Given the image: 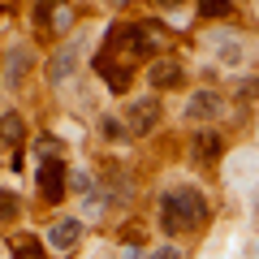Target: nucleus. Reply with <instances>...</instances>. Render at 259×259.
<instances>
[{"mask_svg": "<svg viewBox=\"0 0 259 259\" xmlns=\"http://www.w3.org/2000/svg\"><path fill=\"white\" fill-rule=\"evenodd\" d=\"M207 221V199L194 186H173L160 199V229L164 233H186Z\"/></svg>", "mask_w": 259, "mask_h": 259, "instance_id": "nucleus-1", "label": "nucleus"}, {"mask_svg": "<svg viewBox=\"0 0 259 259\" xmlns=\"http://www.w3.org/2000/svg\"><path fill=\"white\" fill-rule=\"evenodd\" d=\"M108 52H125V56H147L151 52V35L139 26H112L108 30Z\"/></svg>", "mask_w": 259, "mask_h": 259, "instance_id": "nucleus-2", "label": "nucleus"}, {"mask_svg": "<svg viewBox=\"0 0 259 259\" xmlns=\"http://www.w3.org/2000/svg\"><path fill=\"white\" fill-rule=\"evenodd\" d=\"M125 121H130V134H151V130H156V121H160V104H156V95H147V100H134V104H130V112H125Z\"/></svg>", "mask_w": 259, "mask_h": 259, "instance_id": "nucleus-3", "label": "nucleus"}, {"mask_svg": "<svg viewBox=\"0 0 259 259\" xmlns=\"http://www.w3.org/2000/svg\"><path fill=\"white\" fill-rule=\"evenodd\" d=\"M78 238H82V221H74V216H61V221L48 225V246L52 250H69Z\"/></svg>", "mask_w": 259, "mask_h": 259, "instance_id": "nucleus-4", "label": "nucleus"}, {"mask_svg": "<svg viewBox=\"0 0 259 259\" xmlns=\"http://www.w3.org/2000/svg\"><path fill=\"white\" fill-rule=\"evenodd\" d=\"M39 190H44V199H52V203L65 199V164L61 160H44V168H39Z\"/></svg>", "mask_w": 259, "mask_h": 259, "instance_id": "nucleus-5", "label": "nucleus"}, {"mask_svg": "<svg viewBox=\"0 0 259 259\" xmlns=\"http://www.w3.org/2000/svg\"><path fill=\"white\" fill-rule=\"evenodd\" d=\"M221 108H225V100H221V95L199 91V95H190V104H186V117H190V121H207V117H216Z\"/></svg>", "mask_w": 259, "mask_h": 259, "instance_id": "nucleus-6", "label": "nucleus"}, {"mask_svg": "<svg viewBox=\"0 0 259 259\" xmlns=\"http://www.w3.org/2000/svg\"><path fill=\"white\" fill-rule=\"evenodd\" d=\"M95 74H100L104 82L112 87V91H121V87L130 82V69H125V65H117L108 52H100V56H95Z\"/></svg>", "mask_w": 259, "mask_h": 259, "instance_id": "nucleus-7", "label": "nucleus"}, {"mask_svg": "<svg viewBox=\"0 0 259 259\" xmlns=\"http://www.w3.org/2000/svg\"><path fill=\"white\" fill-rule=\"evenodd\" d=\"M147 82L151 87H182V65L177 61H156L147 69Z\"/></svg>", "mask_w": 259, "mask_h": 259, "instance_id": "nucleus-8", "label": "nucleus"}, {"mask_svg": "<svg viewBox=\"0 0 259 259\" xmlns=\"http://www.w3.org/2000/svg\"><path fill=\"white\" fill-rule=\"evenodd\" d=\"M74 65H78V48L69 44V48H61V52H56L52 65H48V78H52V82H65V78L74 74Z\"/></svg>", "mask_w": 259, "mask_h": 259, "instance_id": "nucleus-9", "label": "nucleus"}, {"mask_svg": "<svg viewBox=\"0 0 259 259\" xmlns=\"http://www.w3.org/2000/svg\"><path fill=\"white\" fill-rule=\"evenodd\" d=\"M216 56H221V65H242V44L238 39L216 35Z\"/></svg>", "mask_w": 259, "mask_h": 259, "instance_id": "nucleus-10", "label": "nucleus"}, {"mask_svg": "<svg viewBox=\"0 0 259 259\" xmlns=\"http://www.w3.org/2000/svg\"><path fill=\"white\" fill-rule=\"evenodd\" d=\"M22 134H26L22 117H18V112H5V117H0V139H5V143H18Z\"/></svg>", "mask_w": 259, "mask_h": 259, "instance_id": "nucleus-11", "label": "nucleus"}, {"mask_svg": "<svg viewBox=\"0 0 259 259\" xmlns=\"http://www.w3.org/2000/svg\"><path fill=\"white\" fill-rule=\"evenodd\" d=\"M26 69H30V52H26V48H13V52H9V82H18Z\"/></svg>", "mask_w": 259, "mask_h": 259, "instance_id": "nucleus-12", "label": "nucleus"}, {"mask_svg": "<svg viewBox=\"0 0 259 259\" xmlns=\"http://www.w3.org/2000/svg\"><path fill=\"white\" fill-rule=\"evenodd\" d=\"M203 18H229V0H199Z\"/></svg>", "mask_w": 259, "mask_h": 259, "instance_id": "nucleus-13", "label": "nucleus"}, {"mask_svg": "<svg viewBox=\"0 0 259 259\" xmlns=\"http://www.w3.org/2000/svg\"><path fill=\"white\" fill-rule=\"evenodd\" d=\"M199 156L216 160V156H221V139H216V134H199Z\"/></svg>", "mask_w": 259, "mask_h": 259, "instance_id": "nucleus-14", "label": "nucleus"}, {"mask_svg": "<svg viewBox=\"0 0 259 259\" xmlns=\"http://www.w3.org/2000/svg\"><path fill=\"white\" fill-rule=\"evenodd\" d=\"M18 259H44V246H39L35 238H22L18 242Z\"/></svg>", "mask_w": 259, "mask_h": 259, "instance_id": "nucleus-15", "label": "nucleus"}, {"mask_svg": "<svg viewBox=\"0 0 259 259\" xmlns=\"http://www.w3.org/2000/svg\"><path fill=\"white\" fill-rule=\"evenodd\" d=\"M13 212H18V199H13L9 190H0V221H9Z\"/></svg>", "mask_w": 259, "mask_h": 259, "instance_id": "nucleus-16", "label": "nucleus"}, {"mask_svg": "<svg viewBox=\"0 0 259 259\" xmlns=\"http://www.w3.org/2000/svg\"><path fill=\"white\" fill-rule=\"evenodd\" d=\"M125 134H130V130H125V125H117L112 117L104 121V139H125Z\"/></svg>", "mask_w": 259, "mask_h": 259, "instance_id": "nucleus-17", "label": "nucleus"}, {"mask_svg": "<svg viewBox=\"0 0 259 259\" xmlns=\"http://www.w3.org/2000/svg\"><path fill=\"white\" fill-rule=\"evenodd\" d=\"M147 259H182V250H177V246H160V250H151Z\"/></svg>", "mask_w": 259, "mask_h": 259, "instance_id": "nucleus-18", "label": "nucleus"}, {"mask_svg": "<svg viewBox=\"0 0 259 259\" xmlns=\"http://www.w3.org/2000/svg\"><path fill=\"white\" fill-rule=\"evenodd\" d=\"M238 91H242V95H246V100H250V95H259V78H246V82H242V87H238Z\"/></svg>", "mask_w": 259, "mask_h": 259, "instance_id": "nucleus-19", "label": "nucleus"}, {"mask_svg": "<svg viewBox=\"0 0 259 259\" xmlns=\"http://www.w3.org/2000/svg\"><path fill=\"white\" fill-rule=\"evenodd\" d=\"M56 26H61V30H65V26H74V13L61 9V13H56Z\"/></svg>", "mask_w": 259, "mask_h": 259, "instance_id": "nucleus-20", "label": "nucleus"}, {"mask_svg": "<svg viewBox=\"0 0 259 259\" xmlns=\"http://www.w3.org/2000/svg\"><path fill=\"white\" fill-rule=\"evenodd\" d=\"M112 5H130V0H112Z\"/></svg>", "mask_w": 259, "mask_h": 259, "instance_id": "nucleus-21", "label": "nucleus"}, {"mask_svg": "<svg viewBox=\"0 0 259 259\" xmlns=\"http://www.w3.org/2000/svg\"><path fill=\"white\" fill-rule=\"evenodd\" d=\"M160 5H177V0H160Z\"/></svg>", "mask_w": 259, "mask_h": 259, "instance_id": "nucleus-22", "label": "nucleus"}, {"mask_svg": "<svg viewBox=\"0 0 259 259\" xmlns=\"http://www.w3.org/2000/svg\"><path fill=\"white\" fill-rule=\"evenodd\" d=\"M255 259H259V246H255Z\"/></svg>", "mask_w": 259, "mask_h": 259, "instance_id": "nucleus-23", "label": "nucleus"}]
</instances>
